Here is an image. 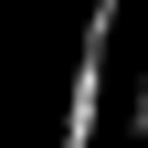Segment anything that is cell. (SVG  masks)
I'll return each mask as SVG.
<instances>
[{"label": "cell", "instance_id": "1", "mask_svg": "<svg viewBox=\"0 0 148 148\" xmlns=\"http://www.w3.org/2000/svg\"><path fill=\"white\" fill-rule=\"evenodd\" d=\"M106 53H116V0L85 11V53H74V95H64V148H95V116H106Z\"/></svg>", "mask_w": 148, "mask_h": 148}]
</instances>
